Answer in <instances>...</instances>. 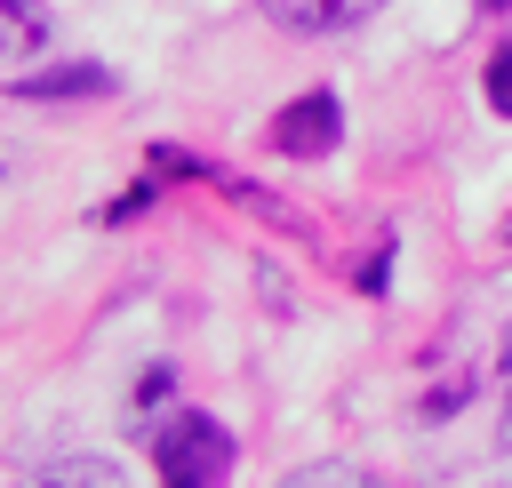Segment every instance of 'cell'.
<instances>
[{
  "instance_id": "cell-1",
  "label": "cell",
  "mask_w": 512,
  "mask_h": 488,
  "mask_svg": "<svg viewBox=\"0 0 512 488\" xmlns=\"http://www.w3.org/2000/svg\"><path fill=\"white\" fill-rule=\"evenodd\" d=\"M152 472H160L168 488H216V480L232 472V432H224L216 416H200V408H176V416L152 432Z\"/></svg>"
},
{
  "instance_id": "cell-2",
  "label": "cell",
  "mask_w": 512,
  "mask_h": 488,
  "mask_svg": "<svg viewBox=\"0 0 512 488\" xmlns=\"http://www.w3.org/2000/svg\"><path fill=\"white\" fill-rule=\"evenodd\" d=\"M344 136V104L328 96V88H312V96H296L280 120H272V144L288 152V160H320L328 144Z\"/></svg>"
},
{
  "instance_id": "cell-3",
  "label": "cell",
  "mask_w": 512,
  "mask_h": 488,
  "mask_svg": "<svg viewBox=\"0 0 512 488\" xmlns=\"http://www.w3.org/2000/svg\"><path fill=\"white\" fill-rule=\"evenodd\" d=\"M384 0H264V16L280 32H344V24H368Z\"/></svg>"
},
{
  "instance_id": "cell-4",
  "label": "cell",
  "mask_w": 512,
  "mask_h": 488,
  "mask_svg": "<svg viewBox=\"0 0 512 488\" xmlns=\"http://www.w3.org/2000/svg\"><path fill=\"white\" fill-rule=\"evenodd\" d=\"M96 88H104V72H96V64H56V72L16 80V96H96Z\"/></svg>"
},
{
  "instance_id": "cell-5",
  "label": "cell",
  "mask_w": 512,
  "mask_h": 488,
  "mask_svg": "<svg viewBox=\"0 0 512 488\" xmlns=\"http://www.w3.org/2000/svg\"><path fill=\"white\" fill-rule=\"evenodd\" d=\"M48 40V16L32 8V0H0V48H16V56H32Z\"/></svg>"
},
{
  "instance_id": "cell-6",
  "label": "cell",
  "mask_w": 512,
  "mask_h": 488,
  "mask_svg": "<svg viewBox=\"0 0 512 488\" xmlns=\"http://www.w3.org/2000/svg\"><path fill=\"white\" fill-rule=\"evenodd\" d=\"M40 480H88V488H120V480H128V472H120V464H112V456H72V464H48V472H40Z\"/></svg>"
},
{
  "instance_id": "cell-7",
  "label": "cell",
  "mask_w": 512,
  "mask_h": 488,
  "mask_svg": "<svg viewBox=\"0 0 512 488\" xmlns=\"http://www.w3.org/2000/svg\"><path fill=\"white\" fill-rule=\"evenodd\" d=\"M480 88H488V104H496V112L512 120V40H504V48L488 56V80H480Z\"/></svg>"
},
{
  "instance_id": "cell-8",
  "label": "cell",
  "mask_w": 512,
  "mask_h": 488,
  "mask_svg": "<svg viewBox=\"0 0 512 488\" xmlns=\"http://www.w3.org/2000/svg\"><path fill=\"white\" fill-rule=\"evenodd\" d=\"M504 448H512V384H504Z\"/></svg>"
},
{
  "instance_id": "cell-9",
  "label": "cell",
  "mask_w": 512,
  "mask_h": 488,
  "mask_svg": "<svg viewBox=\"0 0 512 488\" xmlns=\"http://www.w3.org/2000/svg\"><path fill=\"white\" fill-rule=\"evenodd\" d=\"M504 352H512V328H504Z\"/></svg>"
}]
</instances>
